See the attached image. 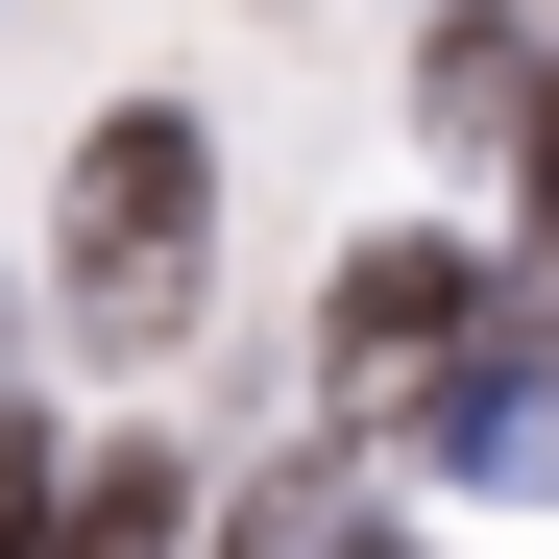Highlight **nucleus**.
Listing matches in <instances>:
<instances>
[{
	"instance_id": "7ed1b4c3",
	"label": "nucleus",
	"mask_w": 559,
	"mask_h": 559,
	"mask_svg": "<svg viewBox=\"0 0 559 559\" xmlns=\"http://www.w3.org/2000/svg\"><path fill=\"white\" fill-rule=\"evenodd\" d=\"M535 98H559V49L487 25V0H438V146H535Z\"/></svg>"
},
{
	"instance_id": "423d86ee",
	"label": "nucleus",
	"mask_w": 559,
	"mask_h": 559,
	"mask_svg": "<svg viewBox=\"0 0 559 559\" xmlns=\"http://www.w3.org/2000/svg\"><path fill=\"white\" fill-rule=\"evenodd\" d=\"M535 293H559V98H535Z\"/></svg>"
},
{
	"instance_id": "20e7f679",
	"label": "nucleus",
	"mask_w": 559,
	"mask_h": 559,
	"mask_svg": "<svg viewBox=\"0 0 559 559\" xmlns=\"http://www.w3.org/2000/svg\"><path fill=\"white\" fill-rule=\"evenodd\" d=\"M170 511H195L170 462H73V535H49V559H170Z\"/></svg>"
},
{
	"instance_id": "f03ea898",
	"label": "nucleus",
	"mask_w": 559,
	"mask_h": 559,
	"mask_svg": "<svg viewBox=\"0 0 559 559\" xmlns=\"http://www.w3.org/2000/svg\"><path fill=\"white\" fill-rule=\"evenodd\" d=\"M511 341V293L462 243H365L341 267V341H317V390H341V438H438V390Z\"/></svg>"
},
{
	"instance_id": "39448f33",
	"label": "nucleus",
	"mask_w": 559,
	"mask_h": 559,
	"mask_svg": "<svg viewBox=\"0 0 559 559\" xmlns=\"http://www.w3.org/2000/svg\"><path fill=\"white\" fill-rule=\"evenodd\" d=\"M73 535V487H49V414H0V559H49Z\"/></svg>"
},
{
	"instance_id": "f257e3e1",
	"label": "nucleus",
	"mask_w": 559,
	"mask_h": 559,
	"mask_svg": "<svg viewBox=\"0 0 559 559\" xmlns=\"http://www.w3.org/2000/svg\"><path fill=\"white\" fill-rule=\"evenodd\" d=\"M195 243H219V146L170 122V98H122V122H73V195H49V317L73 341H170L195 317Z\"/></svg>"
}]
</instances>
